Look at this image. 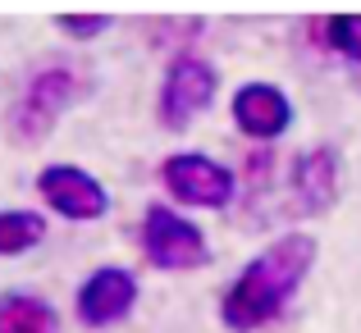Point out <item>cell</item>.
I'll return each instance as SVG.
<instances>
[{"label": "cell", "mask_w": 361, "mask_h": 333, "mask_svg": "<svg viewBox=\"0 0 361 333\" xmlns=\"http://www.w3.org/2000/svg\"><path fill=\"white\" fill-rule=\"evenodd\" d=\"M0 333H60V310L37 292H0Z\"/></svg>", "instance_id": "11"}, {"label": "cell", "mask_w": 361, "mask_h": 333, "mask_svg": "<svg viewBox=\"0 0 361 333\" xmlns=\"http://www.w3.org/2000/svg\"><path fill=\"white\" fill-rule=\"evenodd\" d=\"M137 274L128 265H97L73 292V315L82 329H115L137 306Z\"/></svg>", "instance_id": "7"}, {"label": "cell", "mask_w": 361, "mask_h": 333, "mask_svg": "<svg viewBox=\"0 0 361 333\" xmlns=\"http://www.w3.org/2000/svg\"><path fill=\"white\" fill-rule=\"evenodd\" d=\"M37 196L46 201V211L60 215V220H73V224H92L110 211V192L92 169L82 165H69V160H55V165H42L32 178Z\"/></svg>", "instance_id": "6"}, {"label": "cell", "mask_w": 361, "mask_h": 333, "mask_svg": "<svg viewBox=\"0 0 361 333\" xmlns=\"http://www.w3.org/2000/svg\"><path fill=\"white\" fill-rule=\"evenodd\" d=\"M220 96V64L202 55L197 46L165 55V69L156 82V123L169 132H183L192 119H202Z\"/></svg>", "instance_id": "3"}, {"label": "cell", "mask_w": 361, "mask_h": 333, "mask_svg": "<svg viewBox=\"0 0 361 333\" xmlns=\"http://www.w3.org/2000/svg\"><path fill=\"white\" fill-rule=\"evenodd\" d=\"M316 265V237L311 233H279L265 242L252 260L224 283L220 292V325L229 333H261L288 310L298 288Z\"/></svg>", "instance_id": "1"}, {"label": "cell", "mask_w": 361, "mask_h": 333, "mask_svg": "<svg viewBox=\"0 0 361 333\" xmlns=\"http://www.w3.org/2000/svg\"><path fill=\"white\" fill-rule=\"evenodd\" d=\"M156 174L169 201L188 211H229L238 196V174L206 151H169Z\"/></svg>", "instance_id": "5"}, {"label": "cell", "mask_w": 361, "mask_h": 333, "mask_svg": "<svg viewBox=\"0 0 361 333\" xmlns=\"http://www.w3.org/2000/svg\"><path fill=\"white\" fill-rule=\"evenodd\" d=\"M87 92H92V78L73 60H42L18 87L14 106L5 114V132L18 146H37V142L51 137L60 114L73 110Z\"/></svg>", "instance_id": "2"}, {"label": "cell", "mask_w": 361, "mask_h": 333, "mask_svg": "<svg viewBox=\"0 0 361 333\" xmlns=\"http://www.w3.org/2000/svg\"><path fill=\"white\" fill-rule=\"evenodd\" d=\"M288 196L298 215H325L334 211L338 192H343V156L329 142H316V146L298 151L288 160Z\"/></svg>", "instance_id": "9"}, {"label": "cell", "mask_w": 361, "mask_h": 333, "mask_svg": "<svg viewBox=\"0 0 361 333\" xmlns=\"http://www.w3.org/2000/svg\"><path fill=\"white\" fill-rule=\"evenodd\" d=\"M274 169H279L274 151L270 146H252L243 156V183H247V192H265V187L274 183Z\"/></svg>", "instance_id": "14"}, {"label": "cell", "mask_w": 361, "mask_h": 333, "mask_svg": "<svg viewBox=\"0 0 361 333\" xmlns=\"http://www.w3.org/2000/svg\"><path fill=\"white\" fill-rule=\"evenodd\" d=\"M202 32H206L202 18H160V23L151 27V42H156V46H169V55H174V51H188V46H192Z\"/></svg>", "instance_id": "13"}, {"label": "cell", "mask_w": 361, "mask_h": 333, "mask_svg": "<svg viewBox=\"0 0 361 333\" xmlns=\"http://www.w3.org/2000/svg\"><path fill=\"white\" fill-rule=\"evenodd\" d=\"M137 246H142V260L165 274H192L202 265H211V242H206L202 224L169 201H151L142 211Z\"/></svg>", "instance_id": "4"}, {"label": "cell", "mask_w": 361, "mask_h": 333, "mask_svg": "<svg viewBox=\"0 0 361 333\" xmlns=\"http://www.w3.org/2000/svg\"><path fill=\"white\" fill-rule=\"evenodd\" d=\"M229 119L256 146H270L293 128V96L270 78H247L229 96Z\"/></svg>", "instance_id": "8"}, {"label": "cell", "mask_w": 361, "mask_h": 333, "mask_svg": "<svg viewBox=\"0 0 361 333\" xmlns=\"http://www.w3.org/2000/svg\"><path fill=\"white\" fill-rule=\"evenodd\" d=\"M46 215L27 206H5L0 211V256H27L46 242Z\"/></svg>", "instance_id": "12"}, {"label": "cell", "mask_w": 361, "mask_h": 333, "mask_svg": "<svg viewBox=\"0 0 361 333\" xmlns=\"http://www.w3.org/2000/svg\"><path fill=\"white\" fill-rule=\"evenodd\" d=\"M110 23H115L110 14H60L55 18V27H60L69 42H92V37L110 32Z\"/></svg>", "instance_id": "15"}, {"label": "cell", "mask_w": 361, "mask_h": 333, "mask_svg": "<svg viewBox=\"0 0 361 333\" xmlns=\"http://www.w3.org/2000/svg\"><path fill=\"white\" fill-rule=\"evenodd\" d=\"M302 42H311V51L334 55L343 64L361 69V14H316L302 23Z\"/></svg>", "instance_id": "10"}]
</instances>
